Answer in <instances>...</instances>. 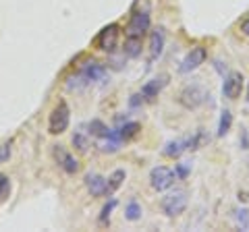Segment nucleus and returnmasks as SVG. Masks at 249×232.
Here are the masks:
<instances>
[{"mask_svg":"<svg viewBox=\"0 0 249 232\" xmlns=\"http://www.w3.org/2000/svg\"><path fill=\"white\" fill-rule=\"evenodd\" d=\"M150 29V11H135L131 15L129 27H127V40L124 42H133V44H142L145 32Z\"/></svg>","mask_w":249,"mask_h":232,"instance_id":"obj_1","label":"nucleus"},{"mask_svg":"<svg viewBox=\"0 0 249 232\" xmlns=\"http://www.w3.org/2000/svg\"><path fill=\"white\" fill-rule=\"evenodd\" d=\"M69 122H71V110H69L67 102H58L52 108L50 118H48V133L50 135H60L69 129Z\"/></svg>","mask_w":249,"mask_h":232,"instance_id":"obj_2","label":"nucleus"},{"mask_svg":"<svg viewBox=\"0 0 249 232\" xmlns=\"http://www.w3.org/2000/svg\"><path fill=\"white\" fill-rule=\"evenodd\" d=\"M187 203H189V199H187V193L185 191H175L166 195L162 199V210L168 218H177V215H181L185 210H187Z\"/></svg>","mask_w":249,"mask_h":232,"instance_id":"obj_3","label":"nucleus"},{"mask_svg":"<svg viewBox=\"0 0 249 232\" xmlns=\"http://www.w3.org/2000/svg\"><path fill=\"white\" fill-rule=\"evenodd\" d=\"M119 37H121V27L116 23H110L106 25L102 32L96 37V48L104 50V52H114L116 46H119Z\"/></svg>","mask_w":249,"mask_h":232,"instance_id":"obj_4","label":"nucleus"},{"mask_svg":"<svg viewBox=\"0 0 249 232\" xmlns=\"http://www.w3.org/2000/svg\"><path fill=\"white\" fill-rule=\"evenodd\" d=\"M175 179H177V174L166 166H156V168H152V172H150V184H152L154 191L170 189L175 184Z\"/></svg>","mask_w":249,"mask_h":232,"instance_id":"obj_5","label":"nucleus"},{"mask_svg":"<svg viewBox=\"0 0 249 232\" xmlns=\"http://www.w3.org/2000/svg\"><path fill=\"white\" fill-rule=\"evenodd\" d=\"M178 102L187 110H196L197 106H201L206 102V91L199 87V85H187V87L178 94Z\"/></svg>","mask_w":249,"mask_h":232,"instance_id":"obj_6","label":"nucleus"},{"mask_svg":"<svg viewBox=\"0 0 249 232\" xmlns=\"http://www.w3.org/2000/svg\"><path fill=\"white\" fill-rule=\"evenodd\" d=\"M241 89H243V75L239 71H231L224 79V85H222V94L224 98L229 99H237L241 96Z\"/></svg>","mask_w":249,"mask_h":232,"instance_id":"obj_7","label":"nucleus"},{"mask_svg":"<svg viewBox=\"0 0 249 232\" xmlns=\"http://www.w3.org/2000/svg\"><path fill=\"white\" fill-rule=\"evenodd\" d=\"M52 153H54V160L58 162V166L65 170L67 174H75L77 170H79V162L75 160V156H71V153L62 148V145H54Z\"/></svg>","mask_w":249,"mask_h":232,"instance_id":"obj_8","label":"nucleus"},{"mask_svg":"<svg viewBox=\"0 0 249 232\" xmlns=\"http://www.w3.org/2000/svg\"><path fill=\"white\" fill-rule=\"evenodd\" d=\"M206 58H208V52H206L204 46H196V48H191L189 54L185 56L183 65H181V71H183V73L196 71L197 66H201V65L206 63Z\"/></svg>","mask_w":249,"mask_h":232,"instance_id":"obj_9","label":"nucleus"},{"mask_svg":"<svg viewBox=\"0 0 249 232\" xmlns=\"http://www.w3.org/2000/svg\"><path fill=\"white\" fill-rule=\"evenodd\" d=\"M166 83H168V75H166V73L154 77L152 81H147L143 87H142V98H145L147 102H152L154 98H158V94L162 91V87H166Z\"/></svg>","mask_w":249,"mask_h":232,"instance_id":"obj_10","label":"nucleus"},{"mask_svg":"<svg viewBox=\"0 0 249 232\" xmlns=\"http://www.w3.org/2000/svg\"><path fill=\"white\" fill-rule=\"evenodd\" d=\"M85 187L93 197H106L108 195V181L100 174H85Z\"/></svg>","mask_w":249,"mask_h":232,"instance_id":"obj_11","label":"nucleus"},{"mask_svg":"<svg viewBox=\"0 0 249 232\" xmlns=\"http://www.w3.org/2000/svg\"><path fill=\"white\" fill-rule=\"evenodd\" d=\"M81 77L85 81H102L106 77V68L96 63V60H89V63H85L83 68H81Z\"/></svg>","mask_w":249,"mask_h":232,"instance_id":"obj_12","label":"nucleus"},{"mask_svg":"<svg viewBox=\"0 0 249 232\" xmlns=\"http://www.w3.org/2000/svg\"><path fill=\"white\" fill-rule=\"evenodd\" d=\"M164 42H166L164 29L158 27L156 32H152V35H150V54H152V58H156V56H160L162 54V50H164Z\"/></svg>","mask_w":249,"mask_h":232,"instance_id":"obj_13","label":"nucleus"},{"mask_svg":"<svg viewBox=\"0 0 249 232\" xmlns=\"http://www.w3.org/2000/svg\"><path fill=\"white\" fill-rule=\"evenodd\" d=\"M183 151H187V141L178 139V141H170V143H166L164 156H168V158H178Z\"/></svg>","mask_w":249,"mask_h":232,"instance_id":"obj_14","label":"nucleus"},{"mask_svg":"<svg viewBox=\"0 0 249 232\" xmlns=\"http://www.w3.org/2000/svg\"><path fill=\"white\" fill-rule=\"evenodd\" d=\"M139 129H142V127H139V122H124V125L119 129V133H116V135H119L121 141H123V139L127 141V139H133L139 133Z\"/></svg>","mask_w":249,"mask_h":232,"instance_id":"obj_15","label":"nucleus"},{"mask_svg":"<svg viewBox=\"0 0 249 232\" xmlns=\"http://www.w3.org/2000/svg\"><path fill=\"white\" fill-rule=\"evenodd\" d=\"M124 170H114V172L110 174V179H108V195H112V193L116 191L123 184V181H124Z\"/></svg>","mask_w":249,"mask_h":232,"instance_id":"obj_16","label":"nucleus"},{"mask_svg":"<svg viewBox=\"0 0 249 232\" xmlns=\"http://www.w3.org/2000/svg\"><path fill=\"white\" fill-rule=\"evenodd\" d=\"M124 218L129 222H137L142 218V205H139L137 201H129L127 207H124Z\"/></svg>","mask_w":249,"mask_h":232,"instance_id":"obj_17","label":"nucleus"},{"mask_svg":"<svg viewBox=\"0 0 249 232\" xmlns=\"http://www.w3.org/2000/svg\"><path fill=\"white\" fill-rule=\"evenodd\" d=\"M231 125H232V114L231 110H222V116H220V122H218V135L224 137L231 131Z\"/></svg>","mask_w":249,"mask_h":232,"instance_id":"obj_18","label":"nucleus"},{"mask_svg":"<svg viewBox=\"0 0 249 232\" xmlns=\"http://www.w3.org/2000/svg\"><path fill=\"white\" fill-rule=\"evenodd\" d=\"M89 133H91L93 137H102V139H106L108 135H110V131H108V127L104 125V122L91 120V122H89Z\"/></svg>","mask_w":249,"mask_h":232,"instance_id":"obj_19","label":"nucleus"},{"mask_svg":"<svg viewBox=\"0 0 249 232\" xmlns=\"http://www.w3.org/2000/svg\"><path fill=\"white\" fill-rule=\"evenodd\" d=\"M9 195H11V181L9 176L0 174V201H6Z\"/></svg>","mask_w":249,"mask_h":232,"instance_id":"obj_20","label":"nucleus"},{"mask_svg":"<svg viewBox=\"0 0 249 232\" xmlns=\"http://www.w3.org/2000/svg\"><path fill=\"white\" fill-rule=\"evenodd\" d=\"M73 145L77 148V151H81V153H85V151H88V148H89L88 139H85L81 133H75L73 135Z\"/></svg>","mask_w":249,"mask_h":232,"instance_id":"obj_21","label":"nucleus"},{"mask_svg":"<svg viewBox=\"0 0 249 232\" xmlns=\"http://www.w3.org/2000/svg\"><path fill=\"white\" fill-rule=\"evenodd\" d=\"M114 205H116V201L112 199L110 203H106V205L102 207V214H100V222H102V224H106V220L110 218V212H112V207H114Z\"/></svg>","mask_w":249,"mask_h":232,"instance_id":"obj_22","label":"nucleus"},{"mask_svg":"<svg viewBox=\"0 0 249 232\" xmlns=\"http://www.w3.org/2000/svg\"><path fill=\"white\" fill-rule=\"evenodd\" d=\"M11 158V143H2L0 145V162H6Z\"/></svg>","mask_w":249,"mask_h":232,"instance_id":"obj_23","label":"nucleus"},{"mask_svg":"<svg viewBox=\"0 0 249 232\" xmlns=\"http://www.w3.org/2000/svg\"><path fill=\"white\" fill-rule=\"evenodd\" d=\"M237 220H239L241 224H245V222H247V210H241V212H237Z\"/></svg>","mask_w":249,"mask_h":232,"instance_id":"obj_24","label":"nucleus"},{"mask_svg":"<svg viewBox=\"0 0 249 232\" xmlns=\"http://www.w3.org/2000/svg\"><path fill=\"white\" fill-rule=\"evenodd\" d=\"M187 172H189V166H185V164H178V176H187Z\"/></svg>","mask_w":249,"mask_h":232,"instance_id":"obj_25","label":"nucleus"},{"mask_svg":"<svg viewBox=\"0 0 249 232\" xmlns=\"http://www.w3.org/2000/svg\"><path fill=\"white\" fill-rule=\"evenodd\" d=\"M241 32H243V33L249 37V19H245L243 23H241Z\"/></svg>","mask_w":249,"mask_h":232,"instance_id":"obj_26","label":"nucleus"},{"mask_svg":"<svg viewBox=\"0 0 249 232\" xmlns=\"http://www.w3.org/2000/svg\"><path fill=\"white\" fill-rule=\"evenodd\" d=\"M247 99H249V89H247Z\"/></svg>","mask_w":249,"mask_h":232,"instance_id":"obj_27","label":"nucleus"}]
</instances>
